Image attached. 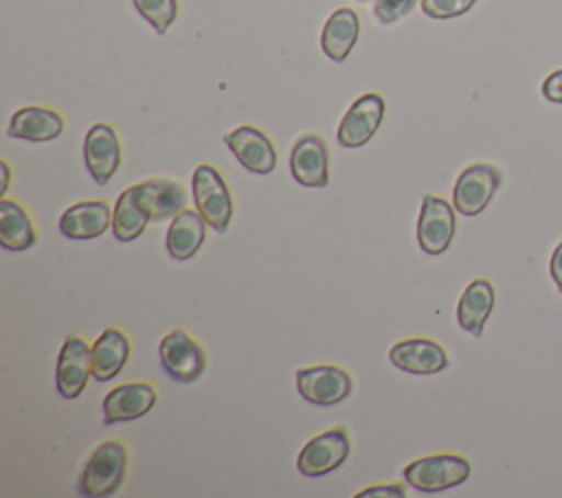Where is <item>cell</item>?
I'll use <instances>...</instances> for the list:
<instances>
[{
    "mask_svg": "<svg viewBox=\"0 0 562 498\" xmlns=\"http://www.w3.org/2000/svg\"><path fill=\"white\" fill-rule=\"evenodd\" d=\"M417 0H373V15L380 24H393L408 15Z\"/></svg>",
    "mask_w": 562,
    "mask_h": 498,
    "instance_id": "4316f807",
    "label": "cell"
},
{
    "mask_svg": "<svg viewBox=\"0 0 562 498\" xmlns=\"http://www.w3.org/2000/svg\"><path fill=\"white\" fill-rule=\"evenodd\" d=\"M292 178L307 189H323L329 182V151L318 134L301 136L290 151Z\"/></svg>",
    "mask_w": 562,
    "mask_h": 498,
    "instance_id": "7c38bea8",
    "label": "cell"
},
{
    "mask_svg": "<svg viewBox=\"0 0 562 498\" xmlns=\"http://www.w3.org/2000/svg\"><path fill=\"white\" fill-rule=\"evenodd\" d=\"M494 307V287L485 279L472 281L459 303H457V320L459 327L472 336H481L485 320L490 318V312Z\"/></svg>",
    "mask_w": 562,
    "mask_h": 498,
    "instance_id": "7402d4cb",
    "label": "cell"
},
{
    "mask_svg": "<svg viewBox=\"0 0 562 498\" xmlns=\"http://www.w3.org/2000/svg\"><path fill=\"white\" fill-rule=\"evenodd\" d=\"M389 360L400 371L413 375H432L448 366V355L443 347L430 338H408L391 347Z\"/></svg>",
    "mask_w": 562,
    "mask_h": 498,
    "instance_id": "5bb4252c",
    "label": "cell"
},
{
    "mask_svg": "<svg viewBox=\"0 0 562 498\" xmlns=\"http://www.w3.org/2000/svg\"><path fill=\"white\" fill-rule=\"evenodd\" d=\"M64 132V118L59 112L40 107V105H26L18 110L7 127V134L11 138L44 143L53 140Z\"/></svg>",
    "mask_w": 562,
    "mask_h": 498,
    "instance_id": "ac0fdd59",
    "label": "cell"
},
{
    "mask_svg": "<svg viewBox=\"0 0 562 498\" xmlns=\"http://www.w3.org/2000/svg\"><path fill=\"white\" fill-rule=\"evenodd\" d=\"M130 358V338L116 329H105L92 344V377L97 382H110L116 377Z\"/></svg>",
    "mask_w": 562,
    "mask_h": 498,
    "instance_id": "44dd1931",
    "label": "cell"
},
{
    "mask_svg": "<svg viewBox=\"0 0 562 498\" xmlns=\"http://www.w3.org/2000/svg\"><path fill=\"white\" fill-rule=\"evenodd\" d=\"M457 230L454 206L443 197L424 195L417 217V244L426 254H441L452 244Z\"/></svg>",
    "mask_w": 562,
    "mask_h": 498,
    "instance_id": "ba28073f",
    "label": "cell"
},
{
    "mask_svg": "<svg viewBox=\"0 0 562 498\" xmlns=\"http://www.w3.org/2000/svg\"><path fill=\"white\" fill-rule=\"evenodd\" d=\"M476 0H422L424 15L432 20H450L468 13Z\"/></svg>",
    "mask_w": 562,
    "mask_h": 498,
    "instance_id": "484cf974",
    "label": "cell"
},
{
    "mask_svg": "<svg viewBox=\"0 0 562 498\" xmlns=\"http://www.w3.org/2000/svg\"><path fill=\"white\" fill-rule=\"evenodd\" d=\"M470 476V461L459 454H432L404 467V480L417 491L435 494L461 485Z\"/></svg>",
    "mask_w": 562,
    "mask_h": 498,
    "instance_id": "7a4b0ae2",
    "label": "cell"
},
{
    "mask_svg": "<svg viewBox=\"0 0 562 498\" xmlns=\"http://www.w3.org/2000/svg\"><path fill=\"white\" fill-rule=\"evenodd\" d=\"M0 167H2V176H4V182H2L0 191H7V184H9V165H7V160H2Z\"/></svg>",
    "mask_w": 562,
    "mask_h": 498,
    "instance_id": "4dcf8cb0",
    "label": "cell"
},
{
    "mask_svg": "<svg viewBox=\"0 0 562 498\" xmlns=\"http://www.w3.org/2000/svg\"><path fill=\"white\" fill-rule=\"evenodd\" d=\"M351 452L349 434L342 428H331L310 439L296 456V467L303 476H323L338 469Z\"/></svg>",
    "mask_w": 562,
    "mask_h": 498,
    "instance_id": "52a82bcc",
    "label": "cell"
},
{
    "mask_svg": "<svg viewBox=\"0 0 562 498\" xmlns=\"http://www.w3.org/2000/svg\"><path fill=\"white\" fill-rule=\"evenodd\" d=\"M358 33H360V20L358 13L342 7L336 9L321 33V48L323 53L331 59V61H345L347 55L351 53V48L358 42Z\"/></svg>",
    "mask_w": 562,
    "mask_h": 498,
    "instance_id": "ffe728a7",
    "label": "cell"
},
{
    "mask_svg": "<svg viewBox=\"0 0 562 498\" xmlns=\"http://www.w3.org/2000/svg\"><path fill=\"white\" fill-rule=\"evenodd\" d=\"M149 215L143 208L138 195H136V186L125 189L114 204L112 211V233L119 241H134L145 226L149 224Z\"/></svg>",
    "mask_w": 562,
    "mask_h": 498,
    "instance_id": "cb8c5ba5",
    "label": "cell"
},
{
    "mask_svg": "<svg viewBox=\"0 0 562 498\" xmlns=\"http://www.w3.org/2000/svg\"><path fill=\"white\" fill-rule=\"evenodd\" d=\"M158 399V393L147 382H130L112 388L103 399V423L112 426L147 415Z\"/></svg>",
    "mask_w": 562,
    "mask_h": 498,
    "instance_id": "9a60e30c",
    "label": "cell"
},
{
    "mask_svg": "<svg viewBox=\"0 0 562 498\" xmlns=\"http://www.w3.org/2000/svg\"><path fill=\"white\" fill-rule=\"evenodd\" d=\"M356 2H367V0H356Z\"/></svg>",
    "mask_w": 562,
    "mask_h": 498,
    "instance_id": "1f68e13d",
    "label": "cell"
},
{
    "mask_svg": "<svg viewBox=\"0 0 562 498\" xmlns=\"http://www.w3.org/2000/svg\"><path fill=\"white\" fill-rule=\"evenodd\" d=\"M206 237V219L200 211L182 208L167 228V252L176 261L191 259Z\"/></svg>",
    "mask_w": 562,
    "mask_h": 498,
    "instance_id": "d6986e66",
    "label": "cell"
},
{
    "mask_svg": "<svg viewBox=\"0 0 562 498\" xmlns=\"http://www.w3.org/2000/svg\"><path fill=\"white\" fill-rule=\"evenodd\" d=\"M191 186H193V202L202 213V217L206 219V224L213 230L224 233L233 217V197L222 173L213 165H200L193 171Z\"/></svg>",
    "mask_w": 562,
    "mask_h": 498,
    "instance_id": "3957f363",
    "label": "cell"
},
{
    "mask_svg": "<svg viewBox=\"0 0 562 498\" xmlns=\"http://www.w3.org/2000/svg\"><path fill=\"white\" fill-rule=\"evenodd\" d=\"M384 110H386V103L380 94L367 92L358 97L351 103V107L345 112L338 125V134H336L338 145L353 149L369 143L384 118Z\"/></svg>",
    "mask_w": 562,
    "mask_h": 498,
    "instance_id": "9c48e42d",
    "label": "cell"
},
{
    "mask_svg": "<svg viewBox=\"0 0 562 498\" xmlns=\"http://www.w3.org/2000/svg\"><path fill=\"white\" fill-rule=\"evenodd\" d=\"M127 469V450L121 441H103L86 461L79 474V494L90 498L112 496Z\"/></svg>",
    "mask_w": 562,
    "mask_h": 498,
    "instance_id": "6da1fadb",
    "label": "cell"
},
{
    "mask_svg": "<svg viewBox=\"0 0 562 498\" xmlns=\"http://www.w3.org/2000/svg\"><path fill=\"white\" fill-rule=\"evenodd\" d=\"M83 160L97 184H108L121 165V143L112 125L94 123L83 140Z\"/></svg>",
    "mask_w": 562,
    "mask_h": 498,
    "instance_id": "30bf717a",
    "label": "cell"
},
{
    "mask_svg": "<svg viewBox=\"0 0 562 498\" xmlns=\"http://www.w3.org/2000/svg\"><path fill=\"white\" fill-rule=\"evenodd\" d=\"M503 176L496 167L485 165V162H476L465 167L452 189V206L465 215H479L496 195V191L501 189Z\"/></svg>",
    "mask_w": 562,
    "mask_h": 498,
    "instance_id": "277c9868",
    "label": "cell"
},
{
    "mask_svg": "<svg viewBox=\"0 0 562 498\" xmlns=\"http://www.w3.org/2000/svg\"><path fill=\"white\" fill-rule=\"evenodd\" d=\"M37 241L35 226L26 211L13 202L2 197L0 200V246L4 250H26Z\"/></svg>",
    "mask_w": 562,
    "mask_h": 498,
    "instance_id": "603a6c76",
    "label": "cell"
},
{
    "mask_svg": "<svg viewBox=\"0 0 562 498\" xmlns=\"http://www.w3.org/2000/svg\"><path fill=\"white\" fill-rule=\"evenodd\" d=\"M549 272H551V279H553L555 287L562 292V241H560V244L553 248V252H551Z\"/></svg>",
    "mask_w": 562,
    "mask_h": 498,
    "instance_id": "f546056e",
    "label": "cell"
},
{
    "mask_svg": "<svg viewBox=\"0 0 562 498\" xmlns=\"http://www.w3.org/2000/svg\"><path fill=\"white\" fill-rule=\"evenodd\" d=\"M132 2L158 35H165L178 15V0H132Z\"/></svg>",
    "mask_w": 562,
    "mask_h": 498,
    "instance_id": "d4e9b609",
    "label": "cell"
},
{
    "mask_svg": "<svg viewBox=\"0 0 562 498\" xmlns=\"http://www.w3.org/2000/svg\"><path fill=\"white\" fill-rule=\"evenodd\" d=\"M367 496H406V491L402 485H373L358 491V498H367Z\"/></svg>",
    "mask_w": 562,
    "mask_h": 498,
    "instance_id": "f1b7e54d",
    "label": "cell"
},
{
    "mask_svg": "<svg viewBox=\"0 0 562 498\" xmlns=\"http://www.w3.org/2000/svg\"><path fill=\"white\" fill-rule=\"evenodd\" d=\"M158 355L165 373L182 384L198 380L206 366L204 349L180 327L171 329L160 340Z\"/></svg>",
    "mask_w": 562,
    "mask_h": 498,
    "instance_id": "5b68a950",
    "label": "cell"
},
{
    "mask_svg": "<svg viewBox=\"0 0 562 498\" xmlns=\"http://www.w3.org/2000/svg\"><path fill=\"white\" fill-rule=\"evenodd\" d=\"M296 388L301 397L316 406H334L353 391L351 375L334 364H316L296 371Z\"/></svg>",
    "mask_w": 562,
    "mask_h": 498,
    "instance_id": "8992f818",
    "label": "cell"
},
{
    "mask_svg": "<svg viewBox=\"0 0 562 498\" xmlns=\"http://www.w3.org/2000/svg\"><path fill=\"white\" fill-rule=\"evenodd\" d=\"M136 186V195L151 222H165L176 217L187 206L184 189L167 178H151Z\"/></svg>",
    "mask_w": 562,
    "mask_h": 498,
    "instance_id": "e0dca14e",
    "label": "cell"
},
{
    "mask_svg": "<svg viewBox=\"0 0 562 498\" xmlns=\"http://www.w3.org/2000/svg\"><path fill=\"white\" fill-rule=\"evenodd\" d=\"M92 375V347L79 336H68L57 358V393L66 399H75Z\"/></svg>",
    "mask_w": 562,
    "mask_h": 498,
    "instance_id": "8fae6325",
    "label": "cell"
},
{
    "mask_svg": "<svg viewBox=\"0 0 562 498\" xmlns=\"http://www.w3.org/2000/svg\"><path fill=\"white\" fill-rule=\"evenodd\" d=\"M112 228V211L103 200L77 202L59 217V233L66 239L88 241Z\"/></svg>",
    "mask_w": 562,
    "mask_h": 498,
    "instance_id": "2e32d148",
    "label": "cell"
},
{
    "mask_svg": "<svg viewBox=\"0 0 562 498\" xmlns=\"http://www.w3.org/2000/svg\"><path fill=\"white\" fill-rule=\"evenodd\" d=\"M542 97L551 103H562V68L553 70L544 81H542Z\"/></svg>",
    "mask_w": 562,
    "mask_h": 498,
    "instance_id": "83f0119b",
    "label": "cell"
},
{
    "mask_svg": "<svg viewBox=\"0 0 562 498\" xmlns=\"http://www.w3.org/2000/svg\"><path fill=\"white\" fill-rule=\"evenodd\" d=\"M226 147L235 154L239 165L252 173L268 176L277 167V151L272 140L252 125H241L224 136Z\"/></svg>",
    "mask_w": 562,
    "mask_h": 498,
    "instance_id": "4fadbf2b",
    "label": "cell"
}]
</instances>
